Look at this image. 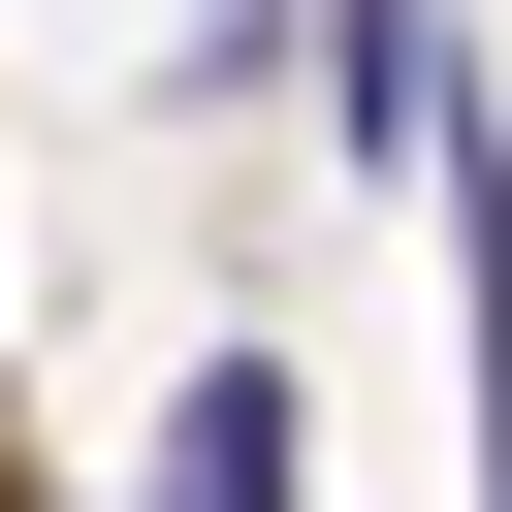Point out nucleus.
<instances>
[{
	"mask_svg": "<svg viewBox=\"0 0 512 512\" xmlns=\"http://www.w3.org/2000/svg\"><path fill=\"white\" fill-rule=\"evenodd\" d=\"M128 512H320V416H288V352H192V416H160V480Z\"/></svg>",
	"mask_w": 512,
	"mask_h": 512,
	"instance_id": "obj_1",
	"label": "nucleus"
},
{
	"mask_svg": "<svg viewBox=\"0 0 512 512\" xmlns=\"http://www.w3.org/2000/svg\"><path fill=\"white\" fill-rule=\"evenodd\" d=\"M320 96H352V128L416 160V128H448V0H320Z\"/></svg>",
	"mask_w": 512,
	"mask_h": 512,
	"instance_id": "obj_2",
	"label": "nucleus"
}]
</instances>
